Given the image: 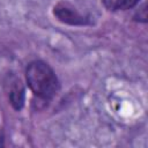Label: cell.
Masks as SVG:
<instances>
[{
  "instance_id": "obj_1",
  "label": "cell",
  "mask_w": 148,
  "mask_h": 148,
  "mask_svg": "<svg viewBox=\"0 0 148 148\" xmlns=\"http://www.w3.org/2000/svg\"><path fill=\"white\" fill-rule=\"evenodd\" d=\"M24 76L27 86L34 96L45 102L53 99L61 88L54 69L40 59H35L27 64Z\"/></svg>"
},
{
  "instance_id": "obj_2",
  "label": "cell",
  "mask_w": 148,
  "mask_h": 148,
  "mask_svg": "<svg viewBox=\"0 0 148 148\" xmlns=\"http://www.w3.org/2000/svg\"><path fill=\"white\" fill-rule=\"evenodd\" d=\"M2 88L8 103L15 111H21L25 102V86L23 81L12 71L2 77Z\"/></svg>"
},
{
  "instance_id": "obj_3",
  "label": "cell",
  "mask_w": 148,
  "mask_h": 148,
  "mask_svg": "<svg viewBox=\"0 0 148 148\" xmlns=\"http://www.w3.org/2000/svg\"><path fill=\"white\" fill-rule=\"evenodd\" d=\"M53 16L61 23L72 27H86L91 25L92 21L89 15L81 14L73 5L66 1H59L53 6Z\"/></svg>"
},
{
  "instance_id": "obj_4",
  "label": "cell",
  "mask_w": 148,
  "mask_h": 148,
  "mask_svg": "<svg viewBox=\"0 0 148 148\" xmlns=\"http://www.w3.org/2000/svg\"><path fill=\"white\" fill-rule=\"evenodd\" d=\"M141 0H101L102 5L109 12H125L139 5Z\"/></svg>"
},
{
  "instance_id": "obj_5",
  "label": "cell",
  "mask_w": 148,
  "mask_h": 148,
  "mask_svg": "<svg viewBox=\"0 0 148 148\" xmlns=\"http://www.w3.org/2000/svg\"><path fill=\"white\" fill-rule=\"evenodd\" d=\"M133 21L140 22V23H146L147 22V9H146V3H143L136 13L133 15Z\"/></svg>"
}]
</instances>
